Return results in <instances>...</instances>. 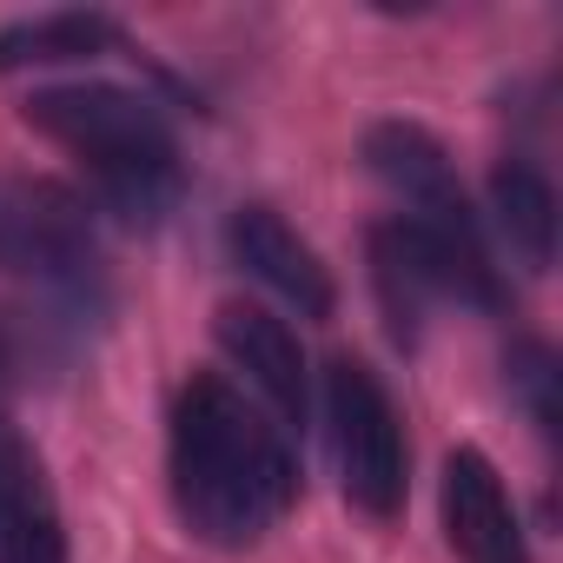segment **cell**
I'll return each instance as SVG.
<instances>
[{
    "label": "cell",
    "instance_id": "obj_6",
    "mask_svg": "<svg viewBox=\"0 0 563 563\" xmlns=\"http://www.w3.org/2000/svg\"><path fill=\"white\" fill-rule=\"evenodd\" d=\"M225 245H232V258L258 278L265 292H278L286 306H299L306 319H332L339 286H332L325 258H319L286 219H278L272 206H239L232 225H225Z\"/></svg>",
    "mask_w": 563,
    "mask_h": 563
},
{
    "label": "cell",
    "instance_id": "obj_1",
    "mask_svg": "<svg viewBox=\"0 0 563 563\" xmlns=\"http://www.w3.org/2000/svg\"><path fill=\"white\" fill-rule=\"evenodd\" d=\"M173 504L212 550H252L299 497V457L265 411L212 372H192L173 398L166 438Z\"/></svg>",
    "mask_w": 563,
    "mask_h": 563
},
{
    "label": "cell",
    "instance_id": "obj_10",
    "mask_svg": "<svg viewBox=\"0 0 563 563\" xmlns=\"http://www.w3.org/2000/svg\"><path fill=\"white\" fill-rule=\"evenodd\" d=\"M0 563H67V530L47 471L8 424H0Z\"/></svg>",
    "mask_w": 563,
    "mask_h": 563
},
{
    "label": "cell",
    "instance_id": "obj_12",
    "mask_svg": "<svg viewBox=\"0 0 563 563\" xmlns=\"http://www.w3.org/2000/svg\"><path fill=\"white\" fill-rule=\"evenodd\" d=\"M113 47H120V27L107 14H34V21L0 27V74L93 60V54H113Z\"/></svg>",
    "mask_w": 563,
    "mask_h": 563
},
{
    "label": "cell",
    "instance_id": "obj_5",
    "mask_svg": "<svg viewBox=\"0 0 563 563\" xmlns=\"http://www.w3.org/2000/svg\"><path fill=\"white\" fill-rule=\"evenodd\" d=\"M100 258L93 212L74 186L34 179V173H0V272L34 278V286H87Z\"/></svg>",
    "mask_w": 563,
    "mask_h": 563
},
{
    "label": "cell",
    "instance_id": "obj_9",
    "mask_svg": "<svg viewBox=\"0 0 563 563\" xmlns=\"http://www.w3.org/2000/svg\"><path fill=\"white\" fill-rule=\"evenodd\" d=\"M372 286H378V299H385V319H391L398 345H418L431 306H438V299H457L438 239H431L424 225H411V219L372 225Z\"/></svg>",
    "mask_w": 563,
    "mask_h": 563
},
{
    "label": "cell",
    "instance_id": "obj_4",
    "mask_svg": "<svg viewBox=\"0 0 563 563\" xmlns=\"http://www.w3.org/2000/svg\"><path fill=\"white\" fill-rule=\"evenodd\" d=\"M325 424H332V457H339V484H345L352 510H365L378 523L398 517L411 457H405L398 405L372 365H358V358L325 365Z\"/></svg>",
    "mask_w": 563,
    "mask_h": 563
},
{
    "label": "cell",
    "instance_id": "obj_11",
    "mask_svg": "<svg viewBox=\"0 0 563 563\" xmlns=\"http://www.w3.org/2000/svg\"><path fill=\"white\" fill-rule=\"evenodd\" d=\"M490 212H497V232L510 239V252L530 272H550V258H556V192L530 159H504L490 173Z\"/></svg>",
    "mask_w": 563,
    "mask_h": 563
},
{
    "label": "cell",
    "instance_id": "obj_2",
    "mask_svg": "<svg viewBox=\"0 0 563 563\" xmlns=\"http://www.w3.org/2000/svg\"><path fill=\"white\" fill-rule=\"evenodd\" d=\"M21 113L34 133L67 146L93 173L100 199L126 225H159L179 206L186 166H179V140L153 100L107 87V80H80V87H41Z\"/></svg>",
    "mask_w": 563,
    "mask_h": 563
},
{
    "label": "cell",
    "instance_id": "obj_8",
    "mask_svg": "<svg viewBox=\"0 0 563 563\" xmlns=\"http://www.w3.org/2000/svg\"><path fill=\"white\" fill-rule=\"evenodd\" d=\"M444 537L464 563H530L523 556V523L504 497V477L490 471L484 451H451L444 457Z\"/></svg>",
    "mask_w": 563,
    "mask_h": 563
},
{
    "label": "cell",
    "instance_id": "obj_7",
    "mask_svg": "<svg viewBox=\"0 0 563 563\" xmlns=\"http://www.w3.org/2000/svg\"><path fill=\"white\" fill-rule=\"evenodd\" d=\"M212 332H219V352L245 372V385H252L278 418H286V431H306L312 385H306V352H299V339L278 325L265 306H245V299L219 306Z\"/></svg>",
    "mask_w": 563,
    "mask_h": 563
},
{
    "label": "cell",
    "instance_id": "obj_13",
    "mask_svg": "<svg viewBox=\"0 0 563 563\" xmlns=\"http://www.w3.org/2000/svg\"><path fill=\"white\" fill-rule=\"evenodd\" d=\"M504 372H510V391L523 398L530 424L543 438H556L563 431V411H556V358H550V345L543 339H517L510 358H504Z\"/></svg>",
    "mask_w": 563,
    "mask_h": 563
},
{
    "label": "cell",
    "instance_id": "obj_3",
    "mask_svg": "<svg viewBox=\"0 0 563 563\" xmlns=\"http://www.w3.org/2000/svg\"><path fill=\"white\" fill-rule=\"evenodd\" d=\"M365 166L411 206L405 219L424 225V232L438 239V252H444V265H451V292H457V306L504 312L510 292H504L497 265H490L484 225H477V212L464 206V186H457L444 146H438L424 126H411V120H378V126L365 133Z\"/></svg>",
    "mask_w": 563,
    "mask_h": 563
}]
</instances>
